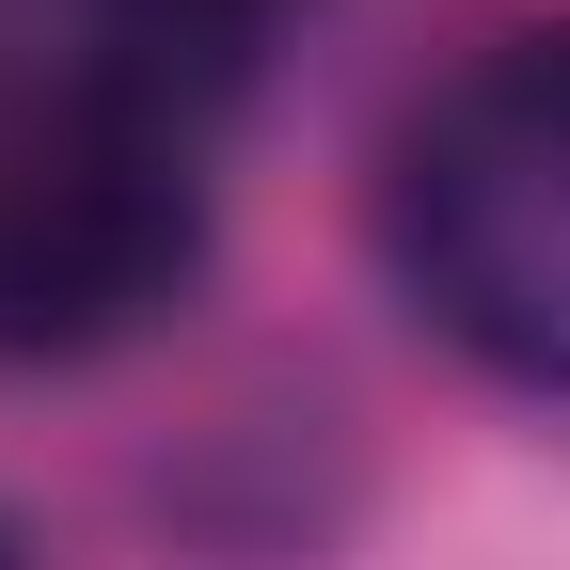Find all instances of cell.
Segmentation results:
<instances>
[{
  "instance_id": "1",
  "label": "cell",
  "mask_w": 570,
  "mask_h": 570,
  "mask_svg": "<svg viewBox=\"0 0 570 570\" xmlns=\"http://www.w3.org/2000/svg\"><path fill=\"white\" fill-rule=\"evenodd\" d=\"M381 254H396L412 317L460 365L523 381V396H570V17L491 32L396 127Z\"/></svg>"
},
{
  "instance_id": "2",
  "label": "cell",
  "mask_w": 570,
  "mask_h": 570,
  "mask_svg": "<svg viewBox=\"0 0 570 570\" xmlns=\"http://www.w3.org/2000/svg\"><path fill=\"white\" fill-rule=\"evenodd\" d=\"M190 269H206V127L96 63H48L0 111V348L17 365L127 348L142 317H175Z\"/></svg>"
},
{
  "instance_id": "3",
  "label": "cell",
  "mask_w": 570,
  "mask_h": 570,
  "mask_svg": "<svg viewBox=\"0 0 570 570\" xmlns=\"http://www.w3.org/2000/svg\"><path fill=\"white\" fill-rule=\"evenodd\" d=\"M0 570H17V523H0Z\"/></svg>"
}]
</instances>
